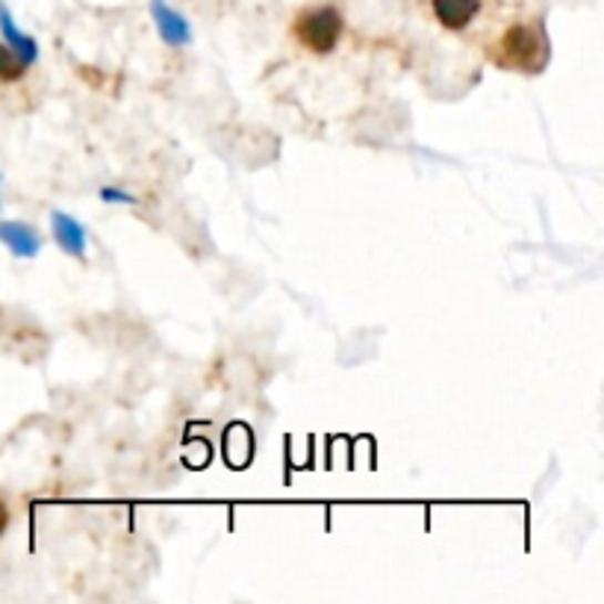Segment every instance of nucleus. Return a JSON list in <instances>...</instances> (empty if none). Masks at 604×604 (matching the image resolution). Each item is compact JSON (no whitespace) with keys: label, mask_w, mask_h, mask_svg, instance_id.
<instances>
[{"label":"nucleus","mask_w":604,"mask_h":604,"mask_svg":"<svg viewBox=\"0 0 604 604\" xmlns=\"http://www.w3.org/2000/svg\"><path fill=\"white\" fill-rule=\"evenodd\" d=\"M342 30H346V18L337 7H310L304 9L301 16L295 18L293 33L295 39L313 53H330L337 51L339 39H342Z\"/></svg>","instance_id":"1"},{"label":"nucleus","mask_w":604,"mask_h":604,"mask_svg":"<svg viewBox=\"0 0 604 604\" xmlns=\"http://www.w3.org/2000/svg\"><path fill=\"white\" fill-rule=\"evenodd\" d=\"M0 33H3V39L9 42V48H12V51L21 57V62H24L27 69H30V65L39 60V44H35L30 35L18 30V24L7 12V7H0Z\"/></svg>","instance_id":"7"},{"label":"nucleus","mask_w":604,"mask_h":604,"mask_svg":"<svg viewBox=\"0 0 604 604\" xmlns=\"http://www.w3.org/2000/svg\"><path fill=\"white\" fill-rule=\"evenodd\" d=\"M0 242L7 245L16 257H35L42 250V239L33 227L24 222H0Z\"/></svg>","instance_id":"6"},{"label":"nucleus","mask_w":604,"mask_h":604,"mask_svg":"<svg viewBox=\"0 0 604 604\" xmlns=\"http://www.w3.org/2000/svg\"><path fill=\"white\" fill-rule=\"evenodd\" d=\"M101 201H106V204H136V198H133L130 192L119 190V186H106V190H101Z\"/></svg>","instance_id":"9"},{"label":"nucleus","mask_w":604,"mask_h":604,"mask_svg":"<svg viewBox=\"0 0 604 604\" xmlns=\"http://www.w3.org/2000/svg\"><path fill=\"white\" fill-rule=\"evenodd\" d=\"M501 65H510L516 71H540L549 62V42L540 27L516 24L501 35L499 48Z\"/></svg>","instance_id":"2"},{"label":"nucleus","mask_w":604,"mask_h":604,"mask_svg":"<svg viewBox=\"0 0 604 604\" xmlns=\"http://www.w3.org/2000/svg\"><path fill=\"white\" fill-rule=\"evenodd\" d=\"M51 231H53L57 245H60L69 257H78V259L86 257V227L80 225L78 218L69 216V213H60V209H53Z\"/></svg>","instance_id":"4"},{"label":"nucleus","mask_w":604,"mask_h":604,"mask_svg":"<svg viewBox=\"0 0 604 604\" xmlns=\"http://www.w3.org/2000/svg\"><path fill=\"white\" fill-rule=\"evenodd\" d=\"M27 65L21 62V57H18L9 44H0V80L3 83H16V80L24 78Z\"/></svg>","instance_id":"8"},{"label":"nucleus","mask_w":604,"mask_h":604,"mask_svg":"<svg viewBox=\"0 0 604 604\" xmlns=\"http://www.w3.org/2000/svg\"><path fill=\"white\" fill-rule=\"evenodd\" d=\"M7 528H9V508H7V501L0 499V536H3Z\"/></svg>","instance_id":"10"},{"label":"nucleus","mask_w":604,"mask_h":604,"mask_svg":"<svg viewBox=\"0 0 604 604\" xmlns=\"http://www.w3.org/2000/svg\"><path fill=\"white\" fill-rule=\"evenodd\" d=\"M151 16H154V24L163 35L165 44H172V48H181V44L192 42V27L190 21L172 9L165 0H151Z\"/></svg>","instance_id":"3"},{"label":"nucleus","mask_w":604,"mask_h":604,"mask_svg":"<svg viewBox=\"0 0 604 604\" xmlns=\"http://www.w3.org/2000/svg\"><path fill=\"white\" fill-rule=\"evenodd\" d=\"M433 16L446 30H463L481 9V0H431Z\"/></svg>","instance_id":"5"}]
</instances>
